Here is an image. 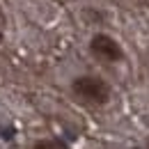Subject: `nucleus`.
I'll return each mask as SVG.
<instances>
[{
	"label": "nucleus",
	"instance_id": "f257e3e1",
	"mask_svg": "<svg viewBox=\"0 0 149 149\" xmlns=\"http://www.w3.org/2000/svg\"><path fill=\"white\" fill-rule=\"evenodd\" d=\"M71 92L92 106H103L110 101V85L99 76H78L71 83Z\"/></svg>",
	"mask_w": 149,
	"mask_h": 149
},
{
	"label": "nucleus",
	"instance_id": "f03ea898",
	"mask_svg": "<svg viewBox=\"0 0 149 149\" xmlns=\"http://www.w3.org/2000/svg\"><path fill=\"white\" fill-rule=\"evenodd\" d=\"M90 51H92L94 57H99L103 62H122L124 60V51H122L119 41L112 39L110 35H106V32H96L90 39Z\"/></svg>",
	"mask_w": 149,
	"mask_h": 149
},
{
	"label": "nucleus",
	"instance_id": "7ed1b4c3",
	"mask_svg": "<svg viewBox=\"0 0 149 149\" xmlns=\"http://www.w3.org/2000/svg\"><path fill=\"white\" fill-rule=\"evenodd\" d=\"M32 149H67V145L62 140H55V138H46V140H37Z\"/></svg>",
	"mask_w": 149,
	"mask_h": 149
},
{
	"label": "nucleus",
	"instance_id": "20e7f679",
	"mask_svg": "<svg viewBox=\"0 0 149 149\" xmlns=\"http://www.w3.org/2000/svg\"><path fill=\"white\" fill-rule=\"evenodd\" d=\"M5 23V16H2V9H0V25Z\"/></svg>",
	"mask_w": 149,
	"mask_h": 149
},
{
	"label": "nucleus",
	"instance_id": "39448f33",
	"mask_svg": "<svg viewBox=\"0 0 149 149\" xmlns=\"http://www.w3.org/2000/svg\"><path fill=\"white\" fill-rule=\"evenodd\" d=\"M147 149H149V138H147Z\"/></svg>",
	"mask_w": 149,
	"mask_h": 149
}]
</instances>
